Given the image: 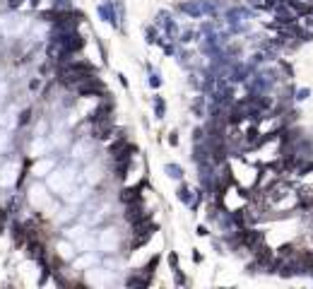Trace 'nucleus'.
<instances>
[{
    "mask_svg": "<svg viewBox=\"0 0 313 289\" xmlns=\"http://www.w3.org/2000/svg\"><path fill=\"white\" fill-rule=\"evenodd\" d=\"M111 130H114V123L109 121V118H97V123H94V138H109L111 135Z\"/></svg>",
    "mask_w": 313,
    "mask_h": 289,
    "instance_id": "1",
    "label": "nucleus"
},
{
    "mask_svg": "<svg viewBox=\"0 0 313 289\" xmlns=\"http://www.w3.org/2000/svg\"><path fill=\"white\" fill-rule=\"evenodd\" d=\"M121 200H123L125 205L137 203V200H140V191H137V188H125L123 193H121Z\"/></svg>",
    "mask_w": 313,
    "mask_h": 289,
    "instance_id": "2",
    "label": "nucleus"
},
{
    "mask_svg": "<svg viewBox=\"0 0 313 289\" xmlns=\"http://www.w3.org/2000/svg\"><path fill=\"white\" fill-rule=\"evenodd\" d=\"M166 171H169V176H171V178H181V176H183V169H181V166H176V164H169V166H166Z\"/></svg>",
    "mask_w": 313,
    "mask_h": 289,
    "instance_id": "3",
    "label": "nucleus"
},
{
    "mask_svg": "<svg viewBox=\"0 0 313 289\" xmlns=\"http://www.w3.org/2000/svg\"><path fill=\"white\" fill-rule=\"evenodd\" d=\"M29 118H32V111L27 109V111H22V118H19V123L24 126V123H29Z\"/></svg>",
    "mask_w": 313,
    "mask_h": 289,
    "instance_id": "4",
    "label": "nucleus"
},
{
    "mask_svg": "<svg viewBox=\"0 0 313 289\" xmlns=\"http://www.w3.org/2000/svg\"><path fill=\"white\" fill-rule=\"evenodd\" d=\"M306 96H309V89H299V92H297V99H299V101L306 99Z\"/></svg>",
    "mask_w": 313,
    "mask_h": 289,
    "instance_id": "5",
    "label": "nucleus"
},
{
    "mask_svg": "<svg viewBox=\"0 0 313 289\" xmlns=\"http://www.w3.org/2000/svg\"><path fill=\"white\" fill-rule=\"evenodd\" d=\"M19 2H22V0H10V7H17Z\"/></svg>",
    "mask_w": 313,
    "mask_h": 289,
    "instance_id": "6",
    "label": "nucleus"
}]
</instances>
